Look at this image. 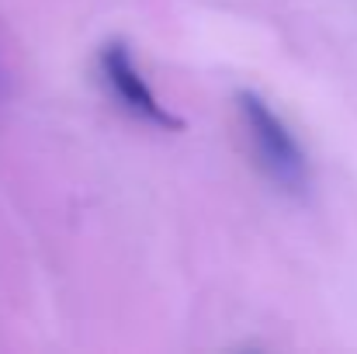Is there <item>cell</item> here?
<instances>
[{
    "label": "cell",
    "instance_id": "2",
    "mask_svg": "<svg viewBox=\"0 0 357 354\" xmlns=\"http://www.w3.org/2000/svg\"><path fill=\"white\" fill-rule=\"evenodd\" d=\"M101 66H105V77H108L115 98H119L132 115H139L142 121H149V125H156V128H167V132H181V128H184V121L177 115H170V112L156 101V94L146 87V80H142L139 70H135V59H132L128 45H121V42L105 45Z\"/></svg>",
    "mask_w": 357,
    "mask_h": 354
},
{
    "label": "cell",
    "instance_id": "1",
    "mask_svg": "<svg viewBox=\"0 0 357 354\" xmlns=\"http://www.w3.org/2000/svg\"><path fill=\"white\" fill-rule=\"evenodd\" d=\"M236 105L243 112L246 128H250V139H253V149H257L264 174L271 181H278L284 191H305V184H309L305 149L298 146V139L281 121V115L253 91H239Z\"/></svg>",
    "mask_w": 357,
    "mask_h": 354
}]
</instances>
